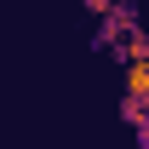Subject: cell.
I'll return each instance as SVG.
<instances>
[{
	"instance_id": "cell-1",
	"label": "cell",
	"mask_w": 149,
	"mask_h": 149,
	"mask_svg": "<svg viewBox=\"0 0 149 149\" xmlns=\"http://www.w3.org/2000/svg\"><path fill=\"white\" fill-rule=\"evenodd\" d=\"M126 35H138V6H132V0H120L109 17H97V35H92V46H97V52H115V46H120Z\"/></svg>"
},
{
	"instance_id": "cell-2",
	"label": "cell",
	"mask_w": 149,
	"mask_h": 149,
	"mask_svg": "<svg viewBox=\"0 0 149 149\" xmlns=\"http://www.w3.org/2000/svg\"><path fill=\"white\" fill-rule=\"evenodd\" d=\"M120 92H126L132 103H149V57H143V63H126V69H120Z\"/></svg>"
},
{
	"instance_id": "cell-3",
	"label": "cell",
	"mask_w": 149,
	"mask_h": 149,
	"mask_svg": "<svg viewBox=\"0 0 149 149\" xmlns=\"http://www.w3.org/2000/svg\"><path fill=\"white\" fill-rule=\"evenodd\" d=\"M80 6H86L92 17H109V12H115V6H120V0H80Z\"/></svg>"
}]
</instances>
